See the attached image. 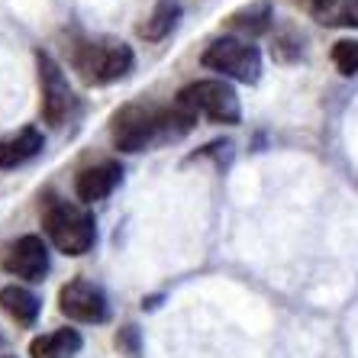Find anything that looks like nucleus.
<instances>
[{"label":"nucleus","mask_w":358,"mask_h":358,"mask_svg":"<svg viewBox=\"0 0 358 358\" xmlns=\"http://www.w3.org/2000/svg\"><path fill=\"white\" fill-rule=\"evenodd\" d=\"M175 123L181 129H191L197 120L187 117L184 110L171 107H152V103H126L113 113L110 123V136L120 152H142L149 149L152 142H159L162 136H175Z\"/></svg>","instance_id":"nucleus-1"},{"label":"nucleus","mask_w":358,"mask_h":358,"mask_svg":"<svg viewBox=\"0 0 358 358\" xmlns=\"http://www.w3.org/2000/svg\"><path fill=\"white\" fill-rule=\"evenodd\" d=\"M42 229H45L52 245L71 259L87 255L97 242V226H94L91 210L75 203V200H49L42 210Z\"/></svg>","instance_id":"nucleus-2"},{"label":"nucleus","mask_w":358,"mask_h":358,"mask_svg":"<svg viewBox=\"0 0 358 358\" xmlns=\"http://www.w3.org/2000/svg\"><path fill=\"white\" fill-rule=\"evenodd\" d=\"M71 65L84 84H113L126 78L136 65V55L126 42L117 39H91L78 42L71 52Z\"/></svg>","instance_id":"nucleus-3"},{"label":"nucleus","mask_w":358,"mask_h":358,"mask_svg":"<svg viewBox=\"0 0 358 358\" xmlns=\"http://www.w3.org/2000/svg\"><path fill=\"white\" fill-rule=\"evenodd\" d=\"M175 107L184 110L187 117H207L213 123H226V126H236L242 120V107H239V97H236L233 84L226 81H194L187 87H181L175 97Z\"/></svg>","instance_id":"nucleus-4"},{"label":"nucleus","mask_w":358,"mask_h":358,"mask_svg":"<svg viewBox=\"0 0 358 358\" xmlns=\"http://www.w3.org/2000/svg\"><path fill=\"white\" fill-rule=\"evenodd\" d=\"M200 62L210 71H220V75L236 78L242 84H255L262 75V52L249 39H236V36H223V39L210 42Z\"/></svg>","instance_id":"nucleus-5"},{"label":"nucleus","mask_w":358,"mask_h":358,"mask_svg":"<svg viewBox=\"0 0 358 358\" xmlns=\"http://www.w3.org/2000/svg\"><path fill=\"white\" fill-rule=\"evenodd\" d=\"M36 68H39L42 117H45V123L62 126L65 123V117H68V110H71V103H75L65 71H62L59 62L52 59L49 52H36Z\"/></svg>","instance_id":"nucleus-6"},{"label":"nucleus","mask_w":358,"mask_h":358,"mask_svg":"<svg viewBox=\"0 0 358 358\" xmlns=\"http://www.w3.org/2000/svg\"><path fill=\"white\" fill-rule=\"evenodd\" d=\"M59 310L75 323H103L110 317V303L103 287L87 278H75L59 291Z\"/></svg>","instance_id":"nucleus-7"},{"label":"nucleus","mask_w":358,"mask_h":358,"mask_svg":"<svg viewBox=\"0 0 358 358\" xmlns=\"http://www.w3.org/2000/svg\"><path fill=\"white\" fill-rule=\"evenodd\" d=\"M0 268L23 281H42L49 271V249L39 236H20L0 252Z\"/></svg>","instance_id":"nucleus-8"},{"label":"nucleus","mask_w":358,"mask_h":358,"mask_svg":"<svg viewBox=\"0 0 358 358\" xmlns=\"http://www.w3.org/2000/svg\"><path fill=\"white\" fill-rule=\"evenodd\" d=\"M123 181V168L117 162H97V165H87L78 171L75 191L81 203H97V200L110 197L117 191V184Z\"/></svg>","instance_id":"nucleus-9"},{"label":"nucleus","mask_w":358,"mask_h":358,"mask_svg":"<svg viewBox=\"0 0 358 358\" xmlns=\"http://www.w3.org/2000/svg\"><path fill=\"white\" fill-rule=\"evenodd\" d=\"M42 145H45V139H42V133L33 129V126H26V129H20V133L7 136V139L0 142V171L26 165L29 159L39 155Z\"/></svg>","instance_id":"nucleus-10"},{"label":"nucleus","mask_w":358,"mask_h":358,"mask_svg":"<svg viewBox=\"0 0 358 358\" xmlns=\"http://www.w3.org/2000/svg\"><path fill=\"white\" fill-rule=\"evenodd\" d=\"M84 339L78 329H55L39 339L29 342V355L33 358H75L81 352Z\"/></svg>","instance_id":"nucleus-11"},{"label":"nucleus","mask_w":358,"mask_h":358,"mask_svg":"<svg viewBox=\"0 0 358 358\" xmlns=\"http://www.w3.org/2000/svg\"><path fill=\"white\" fill-rule=\"evenodd\" d=\"M39 297L33 291H26L20 284H7V287H0V310L13 317L20 326H33L36 317H39Z\"/></svg>","instance_id":"nucleus-12"},{"label":"nucleus","mask_w":358,"mask_h":358,"mask_svg":"<svg viewBox=\"0 0 358 358\" xmlns=\"http://www.w3.org/2000/svg\"><path fill=\"white\" fill-rule=\"evenodd\" d=\"M226 26L242 36L268 33V26H271V3H268V0H255V3H249L245 10H236L233 17L226 20Z\"/></svg>","instance_id":"nucleus-13"},{"label":"nucleus","mask_w":358,"mask_h":358,"mask_svg":"<svg viewBox=\"0 0 358 358\" xmlns=\"http://www.w3.org/2000/svg\"><path fill=\"white\" fill-rule=\"evenodd\" d=\"M310 13L323 26H358V0H310Z\"/></svg>","instance_id":"nucleus-14"},{"label":"nucleus","mask_w":358,"mask_h":358,"mask_svg":"<svg viewBox=\"0 0 358 358\" xmlns=\"http://www.w3.org/2000/svg\"><path fill=\"white\" fill-rule=\"evenodd\" d=\"M178 13H181V7H178V0H162L159 7L152 10V17L145 20V23H139V39H145V42H159V39H165L171 29H175V23H178Z\"/></svg>","instance_id":"nucleus-15"},{"label":"nucleus","mask_w":358,"mask_h":358,"mask_svg":"<svg viewBox=\"0 0 358 358\" xmlns=\"http://www.w3.org/2000/svg\"><path fill=\"white\" fill-rule=\"evenodd\" d=\"M333 65L342 75H358V39H339L333 45Z\"/></svg>","instance_id":"nucleus-16"},{"label":"nucleus","mask_w":358,"mask_h":358,"mask_svg":"<svg viewBox=\"0 0 358 358\" xmlns=\"http://www.w3.org/2000/svg\"><path fill=\"white\" fill-rule=\"evenodd\" d=\"M3 358H13V355H3Z\"/></svg>","instance_id":"nucleus-17"},{"label":"nucleus","mask_w":358,"mask_h":358,"mask_svg":"<svg viewBox=\"0 0 358 358\" xmlns=\"http://www.w3.org/2000/svg\"><path fill=\"white\" fill-rule=\"evenodd\" d=\"M0 342H3V339H0Z\"/></svg>","instance_id":"nucleus-18"}]
</instances>
